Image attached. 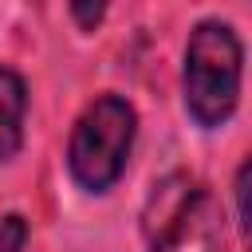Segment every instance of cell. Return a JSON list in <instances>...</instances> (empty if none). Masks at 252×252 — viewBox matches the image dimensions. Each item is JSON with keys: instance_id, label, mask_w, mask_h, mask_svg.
<instances>
[{"instance_id": "cell-1", "label": "cell", "mask_w": 252, "mask_h": 252, "mask_svg": "<svg viewBox=\"0 0 252 252\" xmlns=\"http://www.w3.org/2000/svg\"><path fill=\"white\" fill-rule=\"evenodd\" d=\"M142 236L150 252H224V213L197 177L169 173L146 197Z\"/></svg>"}, {"instance_id": "cell-2", "label": "cell", "mask_w": 252, "mask_h": 252, "mask_svg": "<svg viewBox=\"0 0 252 252\" xmlns=\"http://www.w3.org/2000/svg\"><path fill=\"white\" fill-rule=\"evenodd\" d=\"M240 71H244V51H240L236 32L220 20H201L189 32L185 75H181L185 106L197 126L217 130L220 122H228L240 94Z\"/></svg>"}, {"instance_id": "cell-3", "label": "cell", "mask_w": 252, "mask_h": 252, "mask_svg": "<svg viewBox=\"0 0 252 252\" xmlns=\"http://www.w3.org/2000/svg\"><path fill=\"white\" fill-rule=\"evenodd\" d=\"M134 130H138V114L122 94L94 98L71 130V146H67L71 177L91 193H106L130 161Z\"/></svg>"}, {"instance_id": "cell-4", "label": "cell", "mask_w": 252, "mask_h": 252, "mask_svg": "<svg viewBox=\"0 0 252 252\" xmlns=\"http://www.w3.org/2000/svg\"><path fill=\"white\" fill-rule=\"evenodd\" d=\"M24 110H28L24 79L0 67V161H8L24 146Z\"/></svg>"}, {"instance_id": "cell-5", "label": "cell", "mask_w": 252, "mask_h": 252, "mask_svg": "<svg viewBox=\"0 0 252 252\" xmlns=\"http://www.w3.org/2000/svg\"><path fill=\"white\" fill-rule=\"evenodd\" d=\"M236 217H240V236L252 248V158L236 169Z\"/></svg>"}, {"instance_id": "cell-6", "label": "cell", "mask_w": 252, "mask_h": 252, "mask_svg": "<svg viewBox=\"0 0 252 252\" xmlns=\"http://www.w3.org/2000/svg\"><path fill=\"white\" fill-rule=\"evenodd\" d=\"M24 240H28V220L20 213L0 217V252H24Z\"/></svg>"}, {"instance_id": "cell-7", "label": "cell", "mask_w": 252, "mask_h": 252, "mask_svg": "<svg viewBox=\"0 0 252 252\" xmlns=\"http://www.w3.org/2000/svg\"><path fill=\"white\" fill-rule=\"evenodd\" d=\"M102 12H106L102 4H71V16H75L83 28H94V24L102 20Z\"/></svg>"}]
</instances>
